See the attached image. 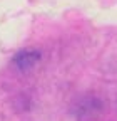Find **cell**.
<instances>
[{"label": "cell", "instance_id": "1", "mask_svg": "<svg viewBox=\"0 0 117 121\" xmlns=\"http://www.w3.org/2000/svg\"><path fill=\"white\" fill-rule=\"evenodd\" d=\"M39 60H40V52L39 51H22L13 57V62H15V66L22 72L34 69Z\"/></svg>", "mask_w": 117, "mask_h": 121}]
</instances>
